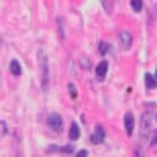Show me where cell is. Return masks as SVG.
<instances>
[{"label":"cell","mask_w":157,"mask_h":157,"mask_svg":"<svg viewBox=\"0 0 157 157\" xmlns=\"http://www.w3.org/2000/svg\"><path fill=\"white\" fill-rule=\"evenodd\" d=\"M37 57H39V67H41V86L47 92L49 90V67H47V53L43 47L37 51Z\"/></svg>","instance_id":"6da1fadb"},{"label":"cell","mask_w":157,"mask_h":157,"mask_svg":"<svg viewBox=\"0 0 157 157\" xmlns=\"http://www.w3.org/2000/svg\"><path fill=\"white\" fill-rule=\"evenodd\" d=\"M47 124H49V128L55 131V133H59V131L63 128V121H61V117H59L57 112H51V114L47 117Z\"/></svg>","instance_id":"7a4b0ae2"},{"label":"cell","mask_w":157,"mask_h":157,"mask_svg":"<svg viewBox=\"0 0 157 157\" xmlns=\"http://www.w3.org/2000/svg\"><path fill=\"white\" fill-rule=\"evenodd\" d=\"M118 43H121V49H131L133 45V35H131V31H118Z\"/></svg>","instance_id":"3957f363"},{"label":"cell","mask_w":157,"mask_h":157,"mask_svg":"<svg viewBox=\"0 0 157 157\" xmlns=\"http://www.w3.org/2000/svg\"><path fill=\"white\" fill-rule=\"evenodd\" d=\"M104 139H106V131H104V127H100V124H98V127L94 128L90 141H92L94 145H100V143H104Z\"/></svg>","instance_id":"277c9868"},{"label":"cell","mask_w":157,"mask_h":157,"mask_svg":"<svg viewBox=\"0 0 157 157\" xmlns=\"http://www.w3.org/2000/svg\"><path fill=\"white\" fill-rule=\"evenodd\" d=\"M106 74H108V61H106V59H102V61L96 65V80L102 82L106 78Z\"/></svg>","instance_id":"5b68a950"},{"label":"cell","mask_w":157,"mask_h":157,"mask_svg":"<svg viewBox=\"0 0 157 157\" xmlns=\"http://www.w3.org/2000/svg\"><path fill=\"white\" fill-rule=\"evenodd\" d=\"M133 131H135V117H133V112H127L124 114V133L133 135Z\"/></svg>","instance_id":"8992f818"},{"label":"cell","mask_w":157,"mask_h":157,"mask_svg":"<svg viewBox=\"0 0 157 157\" xmlns=\"http://www.w3.org/2000/svg\"><path fill=\"white\" fill-rule=\"evenodd\" d=\"M151 112L153 110H149V114H143V137H147V133H149V128H151Z\"/></svg>","instance_id":"52a82bcc"},{"label":"cell","mask_w":157,"mask_h":157,"mask_svg":"<svg viewBox=\"0 0 157 157\" xmlns=\"http://www.w3.org/2000/svg\"><path fill=\"white\" fill-rule=\"evenodd\" d=\"M10 74H12V76H23V67H21V63H18V61H17V59H12V61H10Z\"/></svg>","instance_id":"ba28073f"},{"label":"cell","mask_w":157,"mask_h":157,"mask_svg":"<svg viewBox=\"0 0 157 157\" xmlns=\"http://www.w3.org/2000/svg\"><path fill=\"white\" fill-rule=\"evenodd\" d=\"M67 137H70V141H78L80 139V127H78L76 122L70 127V135H67Z\"/></svg>","instance_id":"9c48e42d"},{"label":"cell","mask_w":157,"mask_h":157,"mask_svg":"<svg viewBox=\"0 0 157 157\" xmlns=\"http://www.w3.org/2000/svg\"><path fill=\"white\" fill-rule=\"evenodd\" d=\"M145 86L149 88V90H155V88H157V80H155L153 74H147V76H145Z\"/></svg>","instance_id":"30bf717a"},{"label":"cell","mask_w":157,"mask_h":157,"mask_svg":"<svg viewBox=\"0 0 157 157\" xmlns=\"http://www.w3.org/2000/svg\"><path fill=\"white\" fill-rule=\"evenodd\" d=\"M131 8L135 12H141L143 10V0H131Z\"/></svg>","instance_id":"8fae6325"},{"label":"cell","mask_w":157,"mask_h":157,"mask_svg":"<svg viewBox=\"0 0 157 157\" xmlns=\"http://www.w3.org/2000/svg\"><path fill=\"white\" fill-rule=\"evenodd\" d=\"M67 90H70V96H71V98H76V96H78V90H76V86H74V84H70V86H67Z\"/></svg>","instance_id":"7c38bea8"},{"label":"cell","mask_w":157,"mask_h":157,"mask_svg":"<svg viewBox=\"0 0 157 157\" xmlns=\"http://www.w3.org/2000/svg\"><path fill=\"white\" fill-rule=\"evenodd\" d=\"M108 49H110L108 43H100V53H108Z\"/></svg>","instance_id":"4fadbf2b"},{"label":"cell","mask_w":157,"mask_h":157,"mask_svg":"<svg viewBox=\"0 0 157 157\" xmlns=\"http://www.w3.org/2000/svg\"><path fill=\"white\" fill-rule=\"evenodd\" d=\"M61 149L59 147H55V145H51V147H47V153H59Z\"/></svg>","instance_id":"5bb4252c"},{"label":"cell","mask_w":157,"mask_h":157,"mask_svg":"<svg viewBox=\"0 0 157 157\" xmlns=\"http://www.w3.org/2000/svg\"><path fill=\"white\" fill-rule=\"evenodd\" d=\"M76 157H88V151H84V149H82V151L76 153Z\"/></svg>","instance_id":"9a60e30c"},{"label":"cell","mask_w":157,"mask_h":157,"mask_svg":"<svg viewBox=\"0 0 157 157\" xmlns=\"http://www.w3.org/2000/svg\"><path fill=\"white\" fill-rule=\"evenodd\" d=\"M155 80H157V74H155Z\"/></svg>","instance_id":"2e32d148"}]
</instances>
